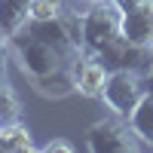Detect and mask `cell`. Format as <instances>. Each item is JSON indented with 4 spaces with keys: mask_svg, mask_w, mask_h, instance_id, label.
<instances>
[{
    "mask_svg": "<svg viewBox=\"0 0 153 153\" xmlns=\"http://www.w3.org/2000/svg\"><path fill=\"white\" fill-rule=\"evenodd\" d=\"M98 55L101 61L107 65V71H117V68H126V71H138V74H150L153 68V49L150 46H138L132 40H126V37L120 34L113 43H107L101 52H92Z\"/></svg>",
    "mask_w": 153,
    "mask_h": 153,
    "instance_id": "obj_4",
    "label": "cell"
},
{
    "mask_svg": "<svg viewBox=\"0 0 153 153\" xmlns=\"http://www.w3.org/2000/svg\"><path fill=\"white\" fill-rule=\"evenodd\" d=\"M43 150H46V153H74V144L65 141V138H52V141L43 144Z\"/></svg>",
    "mask_w": 153,
    "mask_h": 153,
    "instance_id": "obj_12",
    "label": "cell"
},
{
    "mask_svg": "<svg viewBox=\"0 0 153 153\" xmlns=\"http://www.w3.org/2000/svg\"><path fill=\"white\" fill-rule=\"evenodd\" d=\"M107 65L92 52H80V58L74 61V89L86 98H101L104 92V83H107Z\"/></svg>",
    "mask_w": 153,
    "mask_h": 153,
    "instance_id": "obj_5",
    "label": "cell"
},
{
    "mask_svg": "<svg viewBox=\"0 0 153 153\" xmlns=\"http://www.w3.org/2000/svg\"><path fill=\"white\" fill-rule=\"evenodd\" d=\"M83 3H101V0H83Z\"/></svg>",
    "mask_w": 153,
    "mask_h": 153,
    "instance_id": "obj_16",
    "label": "cell"
},
{
    "mask_svg": "<svg viewBox=\"0 0 153 153\" xmlns=\"http://www.w3.org/2000/svg\"><path fill=\"white\" fill-rule=\"evenodd\" d=\"M3 126H6V120H3V113H0V132H3Z\"/></svg>",
    "mask_w": 153,
    "mask_h": 153,
    "instance_id": "obj_15",
    "label": "cell"
},
{
    "mask_svg": "<svg viewBox=\"0 0 153 153\" xmlns=\"http://www.w3.org/2000/svg\"><path fill=\"white\" fill-rule=\"evenodd\" d=\"M123 37L153 49V0H138L135 6L123 9Z\"/></svg>",
    "mask_w": 153,
    "mask_h": 153,
    "instance_id": "obj_6",
    "label": "cell"
},
{
    "mask_svg": "<svg viewBox=\"0 0 153 153\" xmlns=\"http://www.w3.org/2000/svg\"><path fill=\"white\" fill-rule=\"evenodd\" d=\"M6 52H9V40L0 34V71H6Z\"/></svg>",
    "mask_w": 153,
    "mask_h": 153,
    "instance_id": "obj_13",
    "label": "cell"
},
{
    "mask_svg": "<svg viewBox=\"0 0 153 153\" xmlns=\"http://www.w3.org/2000/svg\"><path fill=\"white\" fill-rule=\"evenodd\" d=\"M147 80H153V68H150V74H147Z\"/></svg>",
    "mask_w": 153,
    "mask_h": 153,
    "instance_id": "obj_17",
    "label": "cell"
},
{
    "mask_svg": "<svg viewBox=\"0 0 153 153\" xmlns=\"http://www.w3.org/2000/svg\"><path fill=\"white\" fill-rule=\"evenodd\" d=\"M129 123H132L135 135L141 138V144L144 147H153V80H147V92L141 98V104L132 110Z\"/></svg>",
    "mask_w": 153,
    "mask_h": 153,
    "instance_id": "obj_8",
    "label": "cell"
},
{
    "mask_svg": "<svg viewBox=\"0 0 153 153\" xmlns=\"http://www.w3.org/2000/svg\"><path fill=\"white\" fill-rule=\"evenodd\" d=\"M0 113H3L6 123L19 120V98H16V92H12V86L6 80V71H0Z\"/></svg>",
    "mask_w": 153,
    "mask_h": 153,
    "instance_id": "obj_10",
    "label": "cell"
},
{
    "mask_svg": "<svg viewBox=\"0 0 153 153\" xmlns=\"http://www.w3.org/2000/svg\"><path fill=\"white\" fill-rule=\"evenodd\" d=\"M147 92V76L138 74V71H126L117 68L107 74V83H104V92H101V101L117 113V117H132V110L141 104V98Z\"/></svg>",
    "mask_w": 153,
    "mask_h": 153,
    "instance_id": "obj_3",
    "label": "cell"
},
{
    "mask_svg": "<svg viewBox=\"0 0 153 153\" xmlns=\"http://www.w3.org/2000/svg\"><path fill=\"white\" fill-rule=\"evenodd\" d=\"M65 12V0H34L31 3V22H46Z\"/></svg>",
    "mask_w": 153,
    "mask_h": 153,
    "instance_id": "obj_11",
    "label": "cell"
},
{
    "mask_svg": "<svg viewBox=\"0 0 153 153\" xmlns=\"http://www.w3.org/2000/svg\"><path fill=\"white\" fill-rule=\"evenodd\" d=\"M86 147L92 153H135L141 150V138L135 135L132 123L113 113L110 120H98L86 132Z\"/></svg>",
    "mask_w": 153,
    "mask_h": 153,
    "instance_id": "obj_1",
    "label": "cell"
},
{
    "mask_svg": "<svg viewBox=\"0 0 153 153\" xmlns=\"http://www.w3.org/2000/svg\"><path fill=\"white\" fill-rule=\"evenodd\" d=\"M120 34H123V9L113 0L92 3V9L83 16V49L86 52H101Z\"/></svg>",
    "mask_w": 153,
    "mask_h": 153,
    "instance_id": "obj_2",
    "label": "cell"
},
{
    "mask_svg": "<svg viewBox=\"0 0 153 153\" xmlns=\"http://www.w3.org/2000/svg\"><path fill=\"white\" fill-rule=\"evenodd\" d=\"M31 3L34 0H0V34L6 40L31 22Z\"/></svg>",
    "mask_w": 153,
    "mask_h": 153,
    "instance_id": "obj_7",
    "label": "cell"
},
{
    "mask_svg": "<svg viewBox=\"0 0 153 153\" xmlns=\"http://www.w3.org/2000/svg\"><path fill=\"white\" fill-rule=\"evenodd\" d=\"M113 3H117L120 9H129V6H135V3H138V0H113Z\"/></svg>",
    "mask_w": 153,
    "mask_h": 153,
    "instance_id": "obj_14",
    "label": "cell"
},
{
    "mask_svg": "<svg viewBox=\"0 0 153 153\" xmlns=\"http://www.w3.org/2000/svg\"><path fill=\"white\" fill-rule=\"evenodd\" d=\"M37 144H34V135L31 129L16 120V123H6L3 132H0V153H31Z\"/></svg>",
    "mask_w": 153,
    "mask_h": 153,
    "instance_id": "obj_9",
    "label": "cell"
}]
</instances>
